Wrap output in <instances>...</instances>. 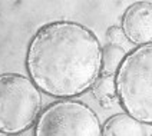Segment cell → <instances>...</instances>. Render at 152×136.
<instances>
[{
	"label": "cell",
	"mask_w": 152,
	"mask_h": 136,
	"mask_svg": "<svg viewBox=\"0 0 152 136\" xmlns=\"http://www.w3.org/2000/svg\"><path fill=\"white\" fill-rule=\"evenodd\" d=\"M102 46L86 26L56 20L42 26L27 46L29 79L43 93L70 99L91 89L101 76Z\"/></svg>",
	"instance_id": "1"
},
{
	"label": "cell",
	"mask_w": 152,
	"mask_h": 136,
	"mask_svg": "<svg viewBox=\"0 0 152 136\" xmlns=\"http://www.w3.org/2000/svg\"><path fill=\"white\" fill-rule=\"evenodd\" d=\"M116 96L125 113L152 125V44L126 53L115 73Z\"/></svg>",
	"instance_id": "2"
},
{
	"label": "cell",
	"mask_w": 152,
	"mask_h": 136,
	"mask_svg": "<svg viewBox=\"0 0 152 136\" xmlns=\"http://www.w3.org/2000/svg\"><path fill=\"white\" fill-rule=\"evenodd\" d=\"M40 90L29 77L17 73L0 75V132L22 133L37 120Z\"/></svg>",
	"instance_id": "3"
},
{
	"label": "cell",
	"mask_w": 152,
	"mask_h": 136,
	"mask_svg": "<svg viewBox=\"0 0 152 136\" xmlns=\"http://www.w3.org/2000/svg\"><path fill=\"white\" fill-rule=\"evenodd\" d=\"M34 136H102V125L88 105L60 99L37 116Z\"/></svg>",
	"instance_id": "4"
},
{
	"label": "cell",
	"mask_w": 152,
	"mask_h": 136,
	"mask_svg": "<svg viewBox=\"0 0 152 136\" xmlns=\"http://www.w3.org/2000/svg\"><path fill=\"white\" fill-rule=\"evenodd\" d=\"M122 32L128 40L138 46L152 44V3L131 4L122 16Z\"/></svg>",
	"instance_id": "5"
},
{
	"label": "cell",
	"mask_w": 152,
	"mask_h": 136,
	"mask_svg": "<svg viewBox=\"0 0 152 136\" xmlns=\"http://www.w3.org/2000/svg\"><path fill=\"white\" fill-rule=\"evenodd\" d=\"M102 136H146V132L144 125L128 113H118L102 125Z\"/></svg>",
	"instance_id": "6"
},
{
	"label": "cell",
	"mask_w": 152,
	"mask_h": 136,
	"mask_svg": "<svg viewBox=\"0 0 152 136\" xmlns=\"http://www.w3.org/2000/svg\"><path fill=\"white\" fill-rule=\"evenodd\" d=\"M126 53L122 46H115V44H105L102 47V66H101V75L106 76H115L118 72L119 66L122 63Z\"/></svg>",
	"instance_id": "7"
},
{
	"label": "cell",
	"mask_w": 152,
	"mask_h": 136,
	"mask_svg": "<svg viewBox=\"0 0 152 136\" xmlns=\"http://www.w3.org/2000/svg\"><path fill=\"white\" fill-rule=\"evenodd\" d=\"M92 93L93 96L102 102L103 105L106 102H110L116 96V85H115V76H106L101 75L95 80L92 85Z\"/></svg>",
	"instance_id": "8"
},
{
	"label": "cell",
	"mask_w": 152,
	"mask_h": 136,
	"mask_svg": "<svg viewBox=\"0 0 152 136\" xmlns=\"http://www.w3.org/2000/svg\"><path fill=\"white\" fill-rule=\"evenodd\" d=\"M106 39L109 44H115V46H121L124 43V39H125V34L122 32V29L118 27V26H112L106 30Z\"/></svg>",
	"instance_id": "9"
},
{
	"label": "cell",
	"mask_w": 152,
	"mask_h": 136,
	"mask_svg": "<svg viewBox=\"0 0 152 136\" xmlns=\"http://www.w3.org/2000/svg\"><path fill=\"white\" fill-rule=\"evenodd\" d=\"M9 136H23V135H20V133H17V135H9Z\"/></svg>",
	"instance_id": "10"
}]
</instances>
